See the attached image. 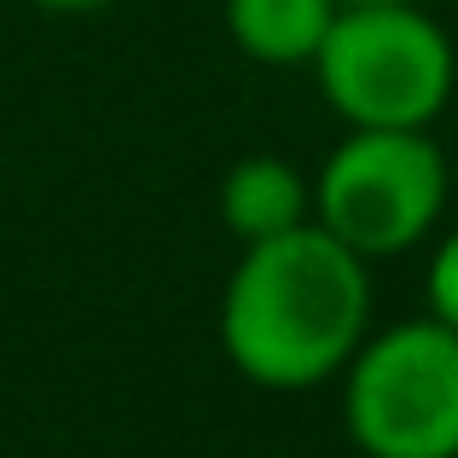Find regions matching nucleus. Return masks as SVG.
<instances>
[{
    "instance_id": "7ed1b4c3",
    "label": "nucleus",
    "mask_w": 458,
    "mask_h": 458,
    "mask_svg": "<svg viewBox=\"0 0 458 458\" xmlns=\"http://www.w3.org/2000/svg\"><path fill=\"white\" fill-rule=\"evenodd\" d=\"M343 429L366 458H458V331L401 319L343 366Z\"/></svg>"
},
{
    "instance_id": "f03ea898",
    "label": "nucleus",
    "mask_w": 458,
    "mask_h": 458,
    "mask_svg": "<svg viewBox=\"0 0 458 458\" xmlns=\"http://www.w3.org/2000/svg\"><path fill=\"white\" fill-rule=\"evenodd\" d=\"M313 76L348 128H429L453 99L458 58L418 0H360L336 6Z\"/></svg>"
},
{
    "instance_id": "f257e3e1",
    "label": "nucleus",
    "mask_w": 458,
    "mask_h": 458,
    "mask_svg": "<svg viewBox=\"0 0 458 458\" xmlns=\"http://www.w3.org/2000/svg\"><path fill=\"white\" fill-rule=\"evenodd\" d=\"M371 325V267L319 221L244 244L221 296V348L261 389L343 377Z\"/></svg>"
},
{
    "instance_id": "20e7f679",
    "label": "nucleus",
    "mask_w": 458,
    "mask_h": 458,
    "mask_svg": "<svg viewBox=\"0 0 458 458\" xmlns=\"http://www.w3.org/2000/svg\"><path fill=\"white\" fill-rule=\"evenodd\" d=\"M447 186V157L424 128H348L313 180V221L360 261H383L436 233Z\"/></svg>"
},
{
    "instance_id": "423d86ee",
    "label": "nucleus",
    "mask_w": 458,
    "mask_h": 458,
    "mask_svg": "<svg viewBox=\"0 0 458 458\" xmlns=\"http://www.w3.org/2000/svg\"><path fill=\"white\" fill-rule=\"evenodd\" d=\"M343 0H226V35L256 64H313Z\"/></svg>"
},
{
    "instance_id": "0eeeda50",
    "label": "nucleus",
    "mask_w": 458,
    "mask_h": 458,
    "mask_svg": "<svg viewBox=\"0 0 458 458\" xmlns=\"http://www.w3.org/2000/svg\"><path fill=\"white\" fill-rule=\"evenodd\" d=\"M424 302H429V313H436L441 325H453V331H458V226L436 244V256H429Z\"/></svg>"
},
{
    "instance_id": "1a4fd4ad",
    "label": "nucleus",
    "mask_w": 458,
    "mask_h": 458,
    "mask_svg": "<svg viewBox=\"0 0 458 458\" xmlns=\"http://www.w3.org/2000/svg\"><path fill=\"white\" fill-rule=\"evenodd\" d=\"M343 6H360V0H343Z\"/></svg>"
},
{
    "instance_id": "39448f33",
    "label": "nucleus",
    "mask_w": 458,
    "mask_h": 458,
    "mask_svg": "<svg viewBox=\"0 0 458 458\" xmlns=\"http://www.w3.org/2000/svg\"><path fill=\"white\" fill-rule=\"evenodd\" d=\"M221 221L244 244L279 238L291 226L313 221V186L302 180V168L284 163V157H244L221 180Z\"/></svg>"
},
{
    "instance_id": "6e6552de",
    "label": "nucleus",
    "mask_w": 458,
    "mask_h": 458,
    "mask_svg": "<svg viewBox=\"0 0 458 458\" xmlns=\"http://www.w3.org/2000/svg\"><path fill=\"white\" fill-rule=\"evenodd\" d=\"M30 6H41V12H64V18H81V12H105V6H116V0H30Z\"/></svg>"
}]
</instances>
